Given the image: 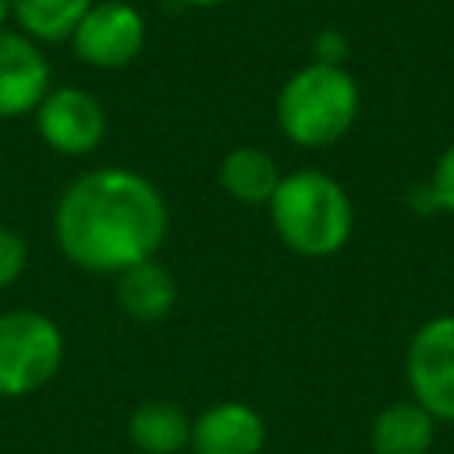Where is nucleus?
Returning a JSON list of instances; mask_svg holds the SVG:
<instances>
[{
  "label": "nucleus",
  "mask_w": 454,
  "mask_h": 454,
  "mask_svg": "<svg viewBox=\"0 0 454 454\" xmlns=\"http://www.w3.org/2000/svg\"><path fill=\"white\" fill-rule=\"evenodd\" d=\"M92 4L96 0H11V21L39 46L67 43V35Z\"/></svg>",
  "instance_id": "nucleus-14"
},
{
  "label": "nucleus",
  "mask_w": 454,
  "mask_h": 454,
  "mask_svg": "<svg viewBox=\"0 0 454 454\" xmlns=\"http://www.w3.org/2000/svg\"><path fill=\"white\" fill-rule=\"evenodd\" d=\"M11 21V0H0V28H7Z\"/></svg>",
  "instance_id": "nucleus-19"
},
{
  "label": "nucleus",
  "mask_w": 454,
  "mask_h": 454,
  "mask_svg": "<svg viewBox=\"0 0 454 454\" xmlns=\"http://www.w3.org/2000/svg\"><path fill=\"white\" fill-rule=\"evenodd\" d=\"M170 213L163 192L131 167L78 174L53 209V238L67 262L85 273H110L156 259Z\"/></svg>",
  "instance_id": "nucleus-1"
},
{
  "label": "nucleus",
  "mask_w": 454,
  "mask_h": 454,
  "mask_svg": "<svg viewBox=\"0 0 454 454\" xmlns=\"http://www.w3.org/2000/svg\"><path fill=\"white\" fill-rule=\"evenodd\" d=\"M64 362L60 326L35 309L0 312V397H25L46 387Z\"/></svg>",
  "instance_id": "nucleus-4"
},
{
  "label": "nucleus",
  "mask_w": 454,
  "mask_h": 454,
  "mask_svg": "<svg viewBox=\"0 0 454 454\" xmlns=\"http://www.w3.org/2000/svg\"><path fill=\"white\" fill-rule=\"evenodd\" d=\"M50 89V60L43 46L18 28H0V121L35 114Z\"/></svg>",
  "instance_id": "nucleus-8"
},
{
  "label": "nucleus",
  "mask_w": 454,
  "mask_h": 454,
  "mask_svg": "<svg viewBox=\"0 0 454 454\" xmlns=\"http://www.w3.org/2000/svg\"><path fill=\"white\" fill-rule=\"evenodd\" d=\"M67 46L74 60L85 67H96V71L128 67L145 46V18L138 4L96 0L67 35Z\"/></svg>",
  "instance_id": "nucleus-5"
},
{
  "label": "nucleus",
  "mask_w": 454,
  "mask_h": 454,
  "mask_svg": "<svg viewBox=\"0 0 454 454\" xmlns=\"http://www.w3.org/2000/svg\"><path fill=\"white\" fill-rule=\"evenodd\" d=\"M128 440L142 454H181L192 440V419L167 401H145L128 415Z\"/></svg>",
  "instance_id": "nucleus-13"
},
{
  "label": "nucleus",
  "mask_w": 454,
  "mask_h": 454,
  "mask_svg": "<svg viewBox=\"0 0 454 454\" xmlns=\"http://www.w3.org/2000/svg\"><path fill=\"white\" fill-rule=\"evenodd\" d=\"M270 220L294 255L326 259L348 245L355 209L337 177L323 170H294L280 177L270 199Z\"/></svg>",
  "instance_id": "nucleus-2"
},
{
  "label": "nucleus",
  "mask_w": 454,
  "mask_h": 454,
  "mask_svg": "<svg viewBox=\"0 0 454 454\" xmlns=\"http://www.w3.org/2000/svg\"><path fill=\"white\" fill-rule=\"evenodd\" d=\"M220 188L241 202V206H270L277 184H280V167L277 160L259 149V145H234L223 160H220Z\"/></svg>",
  "instance_id": "nucleus-11"
},
{
  "label": "nucleus",
  "mask_w": 454,
  "mask_h": 454,
  "mask_svg": "<svg viewBox=\"0 0 454 454\" xmlns=\"http://www.w3.org/2000/svg\"><path fill=\"white\" fill-rule=\"evenodd\" d=\"M404 372L411 401L436 422H454V316H433L415 330Z\"/></svg>",
  "instance_id": "nucleus-6"
},
{
  "label": "nucleus",
  "mask_w": 454,
  "mask_h": 454,
  "mask_svg": "<svg viewBox=\"0 0 454 454\" xmlns=\"http://www.w3.org/2000/svg\"><path fill=\"white\" fill-rule=\"evenodd\" d=\"M436 440V419L419 401L387 404L369 429V443L376 454H429Z\"/></svg>",
  "instance_id": "nucleus-12"
},
{
  "label": "nucleus",
  "mask_w": 454,
  "mask_h": 454,
  "mask_svg": "<svg viewBox=\"0 0 454 454\" xmlns=\"http://www.w3.org/2000/svg\"><path fill=\"white\" fill-rule=\"evenodd\" d=\"M184 7H220V4H227V0H181Z\"/></svg>",
  "instance_id": "nucleus-18"
},
{
  "label": "nucleus",
  "mask_w": 454,
  "mask_h": 454,
  "mask_svg": "<svg viewBox=\"0 0 454 454\" xmlns=\"http://www.w3.org/2000/svg\"><path fill=\"white\" fill-rule=\"evenodd\" d=\"M312 60L316 64H333V67H344L348 60V35L340 28H323L312 35Z\"/></svg>",
  "instance_id": "nucleus-17"
},
{
  "label": "nucleus",
  "mask_w": 454,
  "mask_h": 454,
  "mask_svg": "<svg viewBox=\"0 0 454 454\" xmlns=\"http://www.w3.org/2000/svg\"><path fill=\"white\" fill-rule=\"evenodd\" d=\"M28 266V245L18 231L0 227V291L11 287Z\"/></svg>",
  "instance_id": "nucleus-15"
},
{
  "label": "nucleus",
  "mask_w": 454,
  "mask_h": 454,
  "mask_svg": "<svg viewBox=\"0 0 454 454\" xmlns=\"http://www.w3.org/2000/svg\"><path fill=\"white\" fill-rule=\"evenodd\" d=\"M114 298L128 319L160 323L170 316V309L177 301V280L160 259H145V262H135L117 273Z\"/></svg>",
  "instance_id": "nucleus-10"
},
{
  "label": "nucleus",
  "mask_w": 454,
  "mask_h": 454,
  "mask_svg": "<svg viewBox=\"0 0 454 454\" xmlns=\"http://www.w3.org/2000/svg\"><path fill=\"white\" fill-rule=\"evenodd\" d=\"M262 443L266 422L245 401H220L192 419V454H262Z\"/></svg>",
  "instance_id": "nucleus-9"
},
{
  "label": "nucleus",
  "mask_w": 454,
  "mask_h": 454,
  "mask_svg": "<svg viewBox=\"0 0 454 454\" xmlns=\"http://www.w3.org/2000/svg\"><path fill=\"white\" fill-rule=\"evenodd\" d=\"M358 82L348 67L309 60L277 92V124L301 149L340 142L358 117Z\"/></svg>",
  "instance_id": "nucleus-3"
},
{
  "label": "nucleus",
  "mask_w": 454,
  "mask_h": 454,
  "mask_svg": "<svg viewBox=\"0 0 454 454\" xmlns=\"http://www.w3.org/2000/svg\"><path fill=\"white\" fill-rule=\"evenodd\" d=\"M35 131L60 156H89L106 138V110L78 85H53L35 106Z\"/></svg>",
  "instance_id": "nucleus-7"
},
{
  "label": "nucleus",
  "mask_w": 454,
  "mask_h": 454,
  "mask_svg": "<svg viewBox=\"0 0 454 454\" xmlns=\"http://www.w3.org/2000/svg\"><path fill=\"white\" fill-rule=\"evenodd\" d=\"M124 4H138V0H124Z\"/></svg>",
  "instance_id": "nucleus-20"
},
{
  "label": "nucleus",
  "mask_w": 454,
  "mask_h": 454,
  "mask_svg": "<svg viewBox=\"0 0 454 454\" xmlns=\"http://www.w3.org/2000/svg\"><path fill=\"white\" fill-rule=\"evenodd\" d=\"M429 192H433L436 209L454 213V142L440 153V160L433 167V177H429Z\"/></svg>",
  "instance_id": "nucleus-16"
}]
</instances>
